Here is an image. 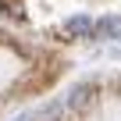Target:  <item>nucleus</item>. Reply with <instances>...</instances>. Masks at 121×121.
Listing matches in <instances>:
<instances>
[{
  "label": "nucleus",
  "instance_id": "1",
  "mask_svg": "<svg viewBox=\"0 0 121 121\" xmlns=\"http://www.w3.org/2000/svg\"><path fill=\"white\" fill-rule=\"evenodd\" d=\"M89 39H121V14H103L100 22H93Z\"/></svg>",
  "mask_w": 121,
  "mask_h": 121
},
{
  "label": "nucleus",
  "instance_id": "3",
  "mask_svg": "<svg viewBox=\"0 0 121 121\" xmlns=\"http://www.w3.org/2000/svg\"><path fill=\"white\" fill-rule=\"evenodd\" d=\"M14 121H36V114H32V110H25V114H18Z\"/></svg>",
  "mask_w": 121,
  "mask_h": 121
},
{
  "label": "nucleus",
  "instance_id": "2",
  "mask_svg": "<svg viewBox=\"0 0 121 121\" xmlns=\"http://www.w3.org/2000/svg\"><path fill=\"white\" fill-rule=\"evenodd\" d=\"M64 36H68V39H89V36H93V18H89V14H71V18H64Z\"/></svg>",
  "mask_w": 121,
  "mask_h": 121
}]
</instances>
